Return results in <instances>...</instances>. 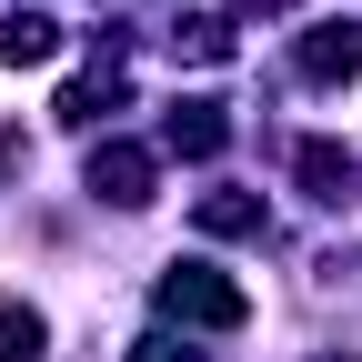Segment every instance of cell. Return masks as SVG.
I'll use <instances>...</instances> for the list:
<instances>
[{
	"label": "cell",
	"mask_w": 362,
	"mask_h": 362,
	"mask_svg": "<svg viewBox=\"0 0 362 362\" xmlns=\"http://www.w3.org/2000/svg\"><path fill=\"white\" fill-rule=\"evenodd\" d=\"M151 302H161V322H192V332H242L252 322V292L232 272H211V262H171L151 282Z\"/></svg>",
	"instance_id": "cell-1"
},
{
	"label": "cell",
	"mask_w": 362,
	"mask_h": 362,
	"mask_svg": "<svg viewBox=\"0 0 362 362\" xmlns=\"http://www.w3.org/2000/svg\"><path fill=\"white\" fill-rule=\"evenodd\" d=\"M151 181H161V161H151L141 141H101V151H90V192H101L111 211H141Z\"/></svg>",
	"instance_id": "cell-2"
},
{
	"label": "cell",
	"mask_w": 362,
	"mask_h": 362,
	"mask_svg": "<svg viewBox=\"0 0 362 362\" xmlns=\"http://www.w3.org/2000/svg\"><path fill=\"white\" fill-rule=\"evenodd\" d=\"M292 171H302L312 202H352V181H362V161H352L342 141H292Z\"/></svg>",
	"instance_id": "cell-3"
},
{
	"label": "cell",
	"mask_w": 362,
	"mask_h": 362,
	"mask_svg": "<svg viewBox=\"0 0 362 362\" xmlns=\"http://www.w3.org/2000/svg\"><path fill=\"white\" fill-rule=\"evenodd\" d=\"M161 141H171L181 161H211L221 141H232V121H221V101H171V121H161Z\"/></svg>",
	"instance_id": "cell-4"
},
{
	"label": "cell",
	"mask_w": 362,
	"mask_h": 362,
	"mask_svg": "<svg viewBox=\"0 0 362 362\" xmlns=\"http://www.w3.org/2000/svg\"><path fill=\"white\" fill-rule=\"evenodd\" d=\"M302 71H312V81H352V71H362V21H322V30H302Z\"/></svg>",
	"instance_id": "cell-5"
},
{
	"label": "cell",
	"mask_w": 362,
	"mask_h": 362,
	"mask_svg": "<svg viewBox=\"0 0 362 362\" xmlns=\"http://www.w3.org/2000/svg\"><path fill=\"white\" fill-rule=\"evenodd\" d=\"M192 221H202L211 242H262V221H272V211H262V192H202Z\"/></svg>",
	"instance_id": "cell-6"
},
{
	"label": "cell",
	"mask_w": 362,
	"mask_h": 362,
	"mask_svg": "<svg viewBox=\"0 0 362 362\" xmlns=\"http://www.w3.org/2000/svg\"><path fill=\"white\" fill-rule=\"evenodd\" d=\"M51 51H61V21L51 11H11V21H0V61H11V71H40Z\"/></svg>",
	"instance_id": "cell-7"
},
{
	"label": "cell",
	"mask_w": 362,
	"mask_h": 362,
	"mask_svg": "<svg viewBox=\"0 0 362 362\" xmlns=\"http://www.w3.org/2000/svg\"><path fill=\"white\" fill-rule=\"evenodd\" d=\"M40 342H51V322L30 302H0V362H40Z\"/></svg>",
	"instance_id": "cell-8"
},
{
	"label": "cell",
	"mask_w": 362,
	"mask_h": 362,
	"mask_svg": "<svg viewBox=\"0 0 362 362\" xmlns=\"http://www.w3.org/2000/svg\"><path fill=\"white\" fill-rule=\"evenodd\" d=\"M171 51H181V61H232V21H211V11H192V21L171 30Z\"/></svg>",
	"instance_id": "cell-9"
},
{
	"label": "cell",
	"mask_w": 362,
	"mask_h": 362,
	"mask_svg": "<svg viewBox=\"0 0 362 362\" xmlns=\"http://www.w3.org/2000/svg\"><path fill=\"white\" fill-rule=\"evenodd\" d=\"M131 362H202V352H181V342H161V332H151V342H131Z\"/></svg>",
	"instance_id": "cell-10"
}]
</instances>
